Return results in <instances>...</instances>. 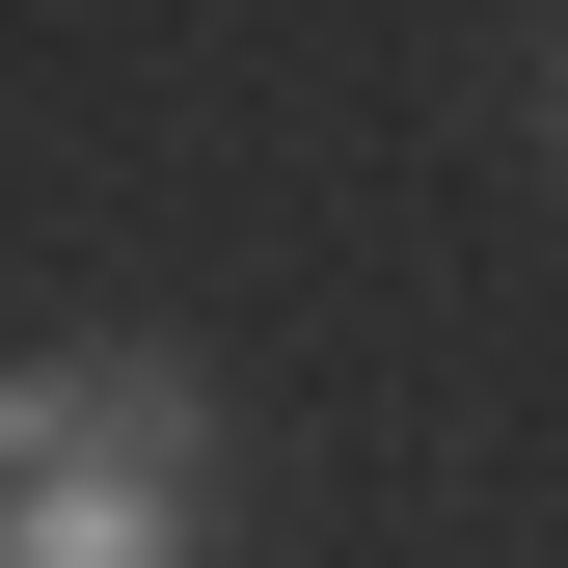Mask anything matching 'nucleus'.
Segmentation results:
<instances>
[{
  "instance_id": "f257e3e1",
  "label": "nucleus",
  "mask_w": 568,
  "mask_h": 568,
  "mask_svg": "<svg viewBox=\"0 0 568 568\" xmlns=\"http://www.w3.org/2000/svg\"><path fill=\"white\" fill-rule=\"evenodd\" d=\"M190 541H217L190 352H0V568H190Z\"/></svg>"
},
{
  "instance_id": "f03ea898",
  "label": "nucleus",
  "mask_w": 568,
  "mask_h": 568,
  "mask_svg": "<svg viewBox=\"0 0 568 568\" xmlns=\"http://www.w3.org/2000/svg\"><path fill=\"white\" fill-rule=\"evenodd\" d=\"M541 109H568V54H541Z\"/></svg>"
}]
</instances>
